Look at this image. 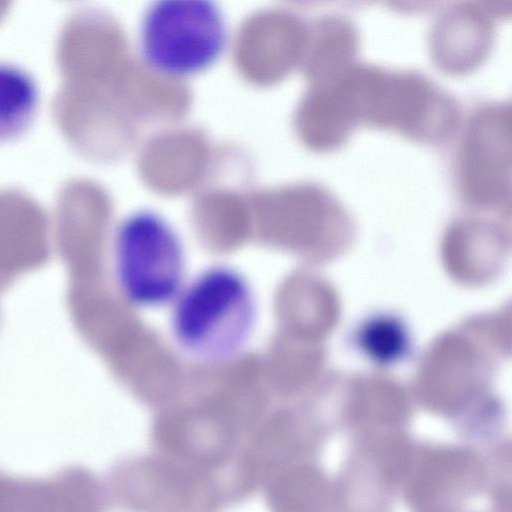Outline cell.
I'll return each mask as SVG.
<instances>
[{
  "label": "cell",
  "mask_w": 512,
  "mask_h": 512,
  "mask_svg": "<svg viewBox=\"0 0 512 512\" xmlns=\"http://www.w3.org/2000/svg\"><path fill=\"white\" fill-rule=\"evenodd\" d=\"M358 33L345 18L324 16L317 26L312 72L317 83L328 81L354 63Z\"/></svg>",
  "instance_id": "8"
},
{
  "label": "cell",
  "mask_w": 512,
  "mask_h": 512,
  "mask_svg": "<svg viewBox=\"0 0 512 512\" xmlns=\"http://www.w3.org/2000/svg\"><path fill=\"white\" fill-rule=\"evenodd\" d=\"M141 53L160 73L186 76L209 67L222 54L227 25L211 0H158L145 11Z\"/></svg>",
  "instance_id": "3"
},
{
  "label": "cell",
  "mask_w": 512,
  "mask_h": 512,
  "mask_svg": "<svg viewBox=\"0 0 512 512\" xmlns=\"http://www.w3.org/2000/svg\"><path fill=\"white\" fill-rule=\"evenodd\" d=\"M171 306L174 340L189 355L208 362L237 354L256 321L251 284L236 268L224 264L186 281Z\"/></svg>",
  "instance_id": "1"
},
{
  "label": "cell",
  "mask_w": 512,
  "mask_h": 512,
  "mask_svg": "<svg viewBox=\"0 0 512 512\" xmlns=\"http://www.w3.org/2000/svg\"><path fill=\"white\" fill-rule=\"evenodd\" d=\"M460 188L473 199L500 200L511 188V106L492 103L469 119L458 155Z\"/></svg>",
  "instance_id": "4"
},
{
  "label": "cell",
  "mask_w": 512,
  "mask_h": 512,
  "mask_svg": "<svg viewBox=\"0 0 512 512\" xmlns=\"http://www.w3.org/2000/svg\"><path fill=\"white\" fill-rule=\"evenodd\" d=\"M38 88L23 69L0 63V142L26 130L37 111Z\"/></svg>",
  "instance_id": "7"
},
{
  "label": "cell",
  "mask_w": 512,
  "mask_h": 512,
  "mask_svg": "<svg viewBox=\"0 0 512 512\" xmlns=\"http://www.w3.org/2000/svg\"><path fill=\"white\" fill-rule=\"evenodd\" d=\"M112 263L119 292L138 308L171 304L186 282L181 239L152 209L135 210L118 224Z\"/></svg>",
  "instance_id": "2"
},
{
  "label": "cell",
  "mask_w": 512,
  "mask_h": 512,
  "mask_svg": "<svg viewBox=\"0 0 512 512\" xmlns=\"http://www.w3.org/2000/svg\"><path fill=\"white\" fill-rule=\"evenodd\" d=\"M501 7L461 3L437 19L430 39L431 54L439 67L452 73L473 69L489 53L494 39L492 15Z\"/></svg>",
  "instance_id": "6"
},
{
  "label": "cell",
  "mask_w": 512,
  "mask_h": 512,
  "mask_svg": "<svg viewBox=\"0 0 512 512\" xmlns=\"http://www.w3.org/2000/svg\"><path fill=\"white\" fill-rule=\"evenodd\" d=\"M0 512H101L98 484L81 466L47 477H20L0 470Z\"/></svg>",
  "instance_id": "5"
}]
</instances>
